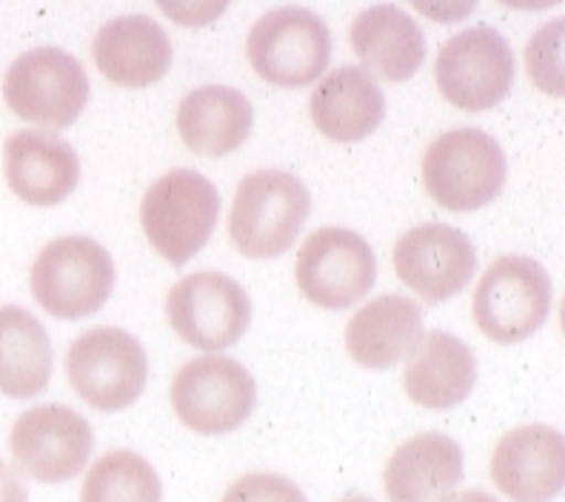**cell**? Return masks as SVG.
I'll return each instance as SVG.
<instances>
[{"mask_svg":"<svg viewBox=\"0 0 565 502\" xmlns=\"http://www.w3.org/2000/svg\"><path fill=\"white\" fill-rule=\"evenodd\" d=\"M509 160L483 129H451L423 154V186L446 212H477L503 192Z\"/></svg>","mask_w":565,"mask_h":502,"instance_id":"4","label":"cell"},{"mask_svg":"<svg viewBox=\"0 0 565 502\" xmlns=\"http://www.w3.org/2000/svg\"><path fill=\"white\" fill-rule=\"evenodd\" d=\"M163 485L152 462L135 451H109L83 480L81 502H160Z\"/></svg>","mask_w":565,"mask_h":502,"instance_id":"25","label":"cell"},{"mask_svg":"<svg viewBox=\"0 0 565 502\" xmlns=\"http://www.w3.org/2000/svg\"><path fill=\"white\" fill-rule=\"evenodd\" d=\"M255 109L248 97L228 86H201L178 106V131L183 143L203 158H226L252 135Z\"/></svg>","mask_w":565,"mask_h":502,"instance_id":"23","label":"cell"},{"mask_svg":"<svg viewBox=\"0 0 565 502\" xmlns=\"http://www.w3.org/2000/svg\"><path fill=\"white\" fill-rule=\"evenodd\" d=\"M248 63L271 86L303 89L320 81L331 61V32L303 7L271 9L248 32Z\"/></svg>","mask_w":565,"mask_h":502,"instance_id":"7","label":"cell"},{"mask_svg":"<svg viewBox=\"0 0 565 502\" xmlns=\"http://www.w3.org/2000/svg\"><path fill=\"white\" fill-rule=\"evenodd\" d=\"M563 18L545 23L525 46V66L529 77L545 95L563 97Z\"/></svg>","mask_w":565,"mask_h":502,"instance_id":"26","label":"cell"},{"mask_svg":"<svg viewBox=\"0 0 565 502\" xmlns=\"http://www.w3.org/2000/svg\"><path fill=\"white\" fill-rule=\"evenodd\" d=\"M491 482L511 502H552L565 485V440L552 426L511 428L491 455Z\"/></svg>","mask_w":565,"mask_h":502,"instance_id":"15","label":"cell"},{"mask_svg":"<svg viewBox=\"0 0 565 502\" xmlns=\"http://www.w3.org/2000/svg\"><path fill=\"white\" fill-rule=\"evenodd\" d=\"M417 14L435 23H462L477 9L480 0H408Z\"/></svg>","mask_w":565,"mask_h":502,"instance_id":"29","label":"cell"},{"mask_svg":"<svg viewBox=\"0 0 565 502\" xmlns=\"http://www.w3.org/2000/svg\"><path fill=\"white\" fill-rule=\"evenodd\" d=\"M95 448V434L86 417L61 403H46L23 412L9 434V451L29 480L43 485L75 480Z\"/></svg>","mask_w":565,"mask_h":502,"instance_id":"13","label":"cell"},{"mask_svg":"<svg viewBox=\"0 0 565 502\" xmlns=\"http://www.w3.org/2000/svg\"><path fill=\"white\" fill-rule=\"evenodd\" d=\"M257 406V383L246 365L223 354H203L180 365L172 380V408L194 434L235 431Z\"/></svg>","mask_w":565,"mask_h":502,"instance_id":"9","label":"cell"},{"mask_svg":"<svg viewBox=\"0 0 565 502\" xmlns=\"http://www.w3.org/2000/svg\"><path fill=\"white\" fill-rule=\"evenodd\" d=\"M500 3L509 9H520V12H540V9L557 7L563 0H500Z\"/></svg>","mask_w":565,"mask_h":502,"instance_id":"31","label":"cell"},{"mask_svg":"<svg viewBox=\"0 0 565 502\" xmlns=\"http://www.w3.org/2000/svg\"><path fill=\"white\" fill-rule=\"evenodd\" d=\"M3 174L14 197L38 209L57 206L77 189L81 160L52 131H14L3 146Z\"/></svg>","mask_w":565,"mask_h":502,"instance_id":"16","label":"cell"},{"mask_svg":"<svg viewBox=\"0 0 565 502\" xmlns=\"http://www.w3.org/2000/svg\"><path fill=\"white\" fill-rule=\"evenodd\" d=\"M349 41L365 72H374L388 83H403L417 75L428 55L423 26L394 3H377L360 12Z\"/></svg>","mask_w":565,"mask_h":502,"instance_id":"19","label":"cell"},{"mask_svg":"<svg viewBox=\"0 0 565 502\" xmlns=\"http://www.w3.org/2000/svg\"><path fill=\"white\" fill-rule=\"evenodd\" d=\"M3 97L14 115L43 129H70L89 104V77L75 55L55 46L23 52L7 70Z\"/></svg>","mask_w":565,"mask_h":502,"instance_id":"6","label":"cell"},{"mask_svg":"<svg viewBox=\"0 0 565 502\" xmlns=\"http://www.w3.org/2000/svg\"><path fill=\"white\" fill-rule=\"evenodd\" d=\"M223 502H309L303 489L280 474H246L228 485Z\"/></svg>","mask_w":565,"mask_h":502,"instance_id":"27","label":"cell"},{"mask_svg":"<svg viewBox=\"0 0 565 502\" xmlns=\"http://www.w3.org/2000/svg\"><path fill=\"white\" fill-rule=\"evenodd\" d=\"M423 334L420 306L412 297L383 295L345 323V349L358 365L383 372L412 357Z\"/></svg>","mask_w":565,"mask_h":502,"instance_id":"18","label":"cell"},{"mask_svg":"<svg viewBox=\"0 0 565 502\" xmlns=\"http://www.w3.org/2000/svg\"><path fill=\"white\" fill-rule=\"evenodd\" d=\"M97 70L124 89H143L172 70V41L146 14H124L104 23L92 46Z\"/></svg>","mask_w":565,"mask_h":502,"instance_id":"17","label":"cell"},{"mask_svg":"<svg viewBox=\"0 0 565 502\" xmlns=\"http://www.w3.org/2000/svg\"><path fill=\"white\" fill-rule=\"evenodd\" d=\"M462 474V448L446 434L426 431L394 448L383 471V485L392 502H443L455 494Z\"/></svg>","mask_w":565,"mask_h":502,"instance_id":"20","label":"cell"},{"mask_svg":"<svg viewBox=\"0 0 565 502\" xmlns=\"http://www.w3.org/2000/svg\"><path fill=\"white\" fill-rule=\"evenodd\" d=\"M443 502H500V500L491 494H486V491L471 489V491H462V494H448Z\"/></svg>","mask_w":565,"mask_h":502,"instance_id":"32","label":"cell"},{"mask_svg":"<svg viewBox=\"0 0 565 502\" xmlns=\"http://www.w3.org/2000/svg\"><path fill=\"white\" fill-rule=\"evenodd\" d=\"M477 383V360L460 338L428 331L408 357L403 386L412 403L428 412H448L469 399Z\"/></svg>","mask_w":565,"mask_h":502,"instance_id":"22","label":"cell"},{"mask_svg":"<svg viewBox=\"0 0 565 502\" xmlns=\"http://www.w3.org/2000/svg\"><path fill=\"white\" fill-rule=\"evenodd\" d=\"M166 320L180 340L214 354L235 345L252 325V300L235 277L194 271L166 297Z\"/></svg>","mask_w":565,"mask_h":502,"instance_id":"12","label":"cell"},{"mask_svg":"<svg viewBox=\"0 0 565 502\" xmlns=\"http://www.w3.org/2000/svg\"><path fill=\"white\" fill-rule=\"evenodd\" d=\"M514 52L497 29L471 26L448 38L435 63V81L448 104L462 111L500 106L514 86Z\"/></svg>","mask_w":565,"mask_h":502,"instance_id":"11","label":"cell"},{"mask_svg":"<svg viewBox=\"0 0 565 502\" xmlns=\"http://www.w3.org/2000/svg\"><path fill=\"white\" fill-rule=\"evenodd\" d=\"M311 120L334 143H360L372 138L386 117V97L372 72L340 66L311 92Z\"/></svg>","mask_w":565,"mask_h":502,"instance_id":"21","label":"cell"},{"mask_svg":"<svg viewBox=\"0 0 565 502\" xmlns=\"http://www.w3.org/2000/svg\"><path fill=\"white\" fill-rule=\"evenodd\" d=\"M552 277L525 255H505L486 269L471 297L477 329L494 343L514 345L537 334L552 314Z\"/></svg>","mask_w":565,"mask_h":502,"instance_id":"5","label":"cell"},{"mask_svg":"<svg viewBox=\"0 0 565 502\" xmlns=\"http://www.w3.org/2000/svg\"><path fill=\"white\" fill-rule=\"evenodd\" d=\"M55 351L46 329L23 306H0V394L29 399L46 392Z\"/></svg>","mask_w":565,"mask_h":502,"instance_id":"24","label":"cell"},{"mask_svg":"<svg viewBox=\"0 0 565 502\" xmlns=\"http://www.w3.org/2000/svg\"><path fill=\"white\" fill-rule=\"evenodd\" d=\"M295 280L309 303L343 311L360 303L377 282V257L363 234L326 226L309 234L297 252Z\"/></svg>","mask_w":565,"mask_h":502,"instance_id":"10","label":"cell"},{"mask_svg":"<svg viewBox=\"0 0 565 502\" xmlns=\"http://www.w3.org/2000/svg\"><path fill=\"white\" fill-rule=\"evenodd\" d=\"M392 260L394 275L431 306L460 295L477 271V252L469 234L446 223L408 228L394 243Z\"/></svg>","mask_w":565,"mask_h":502,"instance_id":"14","label":"cell"},{"mask_svg":"<svg viewBox=\"0 0 565 502\" xmlns=\"http://www.w3.org/2000/svg\"><path fill=\"white\" fill-rule=\"evenodd\" d=\"M29 289L35 303L55 320H83L104 309L115 291V260L92 237L66 234L35 257Z\"/></svg>","mask_w":565,"mask_h":502,"instance_id":"3","label":"cell"},{"mask_svg":"<svg viewBox=\"0 0 565 502\" xmlns=\"http://www.w3.org/2000/svg\"><path fill=\"white\" fill-rule=\"evenodd\" d=\"M340 502H374V500H369V496H345V500Z\"/></svg>","mask_w":565,"mask_h":502,"instance_id":"33","label":"cell"},{"mask_svg":"<svg viewBox=\"0 0 565 502\" xmlns=\"http://www.w3.org/2000/svg\"><path fill=\"white\" fill-rule=\"evenodd\" d=\"M0 502H29L26 482L3 460H0Z\"/></svg>","mask_w":565,"mask_h":502,"instance_id":"30","label":"cell"},{"mask_svg":"<svg viewBox=\"0 0 565 502\" xmlns=\"http://www.w3.org/2000/svg\"><path fill=\"white\" fill-rule=\"evenodd\" d=\"M66 374L83 403L97 412L135 406L149 380V357L135 334L115 325L92 329L66 351Z\"/></svg>","mask_w":565,"mask_h":502,"instance_id":"8","label":"cell"},{"mask_svg":"<svg viewBox=\"0 0 565 502\" xmlns=\"http://www.w3.org/2000/svg\"><path fill=\"white\" fill-rule=\"evenodd\" d=\"M221 217V192L206 174L172 169L154 180L140 203V226L152 248L172 266H186L212 241Z\"/></svg>","mask_w":565,"mask_h":502,"instance_id":"2","label":"cell"},{"mask_svg":"<svg viewBox=\"0 0 565 502\" xmlns=\"http://www.w3.org/2000/svg\"><path fill=\"white\" fill-rule=\"evenodd\" d=\"M154 3L178 26L203 29L221 21L232 0H154Z\"/></svg>","mask_w":565,"mask_h":502,"instance_id":"28","label":"cell"},{"mask_svg":"<svg viewBox=\"0 0 565 502\" xmlns=\"http://www.w3.org/2000/svg\"><path fill=\"white\" fill-rule=\"evenodd\" d=\"M311 214V194L300 178L260 169L241 180L228 212V237L243 257L275 260L286 255Z\"/></svg>","mask_w":565,"mask_h":502,"instance_id":"1","label":"cell"}]
</instances>
